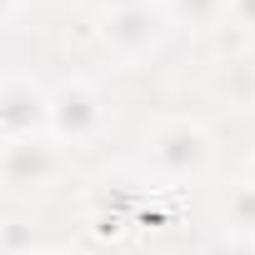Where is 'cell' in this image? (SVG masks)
I'll return each mask as SVG.
<instances>
[{"label": "cell", "mask_w": 255, "mask_h": 255, "mask_svg": "<svg viewBox=\"0 0 255 255\" xmlns=\"http://www.w3.org/2000/svg\"><path fill=\"white\" fill-rule=\"evenodd\" d=\"M165 170H195L200 160H205V135L200 130H190V125H175V130H165V135H155V150H150Z\"/></svg>", "instance_id": "1"}]
</instances>
